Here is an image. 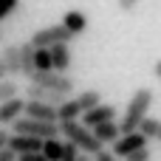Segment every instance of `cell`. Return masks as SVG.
<instances>
[{
  "label": "cell",
  "mask_w": 161,
  "mask_h": 161,
  "mask_svg": "<svg viewBox=\"0 0 161 161\" xmlns=\"http://www.w3.org/2000/svg\"><path fill=\"white\" fill-rule=\"evenodd\" d=\"M57 110H59V122H76V119L85 116V110H82V105H79L76 96H74V99H65Z\"/></svg>",
  "instance_id": "5bb4252c"
},
{
  "label": "cell",
  "mask_w": 161,
  "mask_h": 161,
  "mask_svg": "<svg viewBox=\"0 0 161 161\" xmlns=\"http://www.w3.org/2000/svg\"><path fill=\"white\" fill-rule=\"evenodd\" d=\"M25 116H31V119H45V122H59L57 105H48V102H40V99H28Z\"/></svg>",
  "instance_id": "ba28073f"
},
{
  "label": "cell",
  "mask_w": 161,
  "mask_h": 161,
  "mask_svg": "<svg viewBox=\"0 0 161 161\" xmlns=\"http://www.w3.org/2000/svg\"><path fill=\"white\" fill-rule=\"evenodd\" d=\"M28 99H40V102H48V105H62L65 99H68V93H62V91H51V88H42V85H28Z\"/></svg>",
  "instance_id": "30bf717a"
},
{
  "label": "cell",
  "mask_w": 161,
  "mask_h": 161,
  "mask_svg": "<svg viewBox=\"0 0 161 161\" xmlns=\"http://www.w3.org/2000/svg\"><path fill=\"white\" fill-rule=\"evenodd\" d=\"M136 6H139V0H119V8L122 11H133Z\"/></svg>",
  "instance_id": "f1b7e54d"
},
{
  "label": "cell",
  "mask_w": 161,
  "mask_h": 161,
  "mask_svg": "<svg viewBox=\"0 0 161 161\" xmlns=\"http://www.w3.org/2000/svg\"><path fill=\"white\" fill-rule=\"evenodd\" d=\"M17 158H20V156H17L11 147H3V150H0V161H17Z\"/></svg>",
  "instance_id": "83f0119b"
},
{
  "label": "cell",
  "mask_w": 161,
  "mask_h": 161,
  "mask_svg": "<svg viewBox=\"0 0 161 161\" xmlns=\"http://www.w3.org/2000/svg\"><path fill=\"white\" fill-rule=\"evenodd\" d=\"M11 127H14V133H25V136H37V139H54V136H62L59 122L31 119V116H20Z\"/></svg>",
  "instance_id": "3957f363"
},
{
  "label": "cell",
  "mask_w": 161,
  "mask_h": 161,
  "mask_svg": "<svg viewBox=\"0 0 161 161\" xmlns=\"http://www.w3.org/2000/svg\"><path fill=\"white\" fill-rule=\"evenodd\" d=\"M125 161H153V156H150V150H147V147H142V150H136L133 156H127Z\"/></svg>",
  "instance_id": "d4e9b609"
},
{
  "label": "cell",
  "mask_w": 161,
  "mask_h": 161,
  "mask_svg": "<svg viewBox=\"0 0 161 161\" xmlns=\"http://www.w3.org/2000/svg\"><path fill=\"white\" fill-rule=\"evenodd\" d=\"M153 74H156V76H158V79H161V59H158V62H156V68H153Z\"/></svg>",
  "instance_id": "1f68e13d"
},
{
  "label": "cell",
  "mask_w": 161,
  "mask_h": 161,
  "mask_svg": "<svg viewBox=\"0 0 161 161\" xmlns=\"http://www.w3.org/2000/svg\"><path fill=\"white\" fill-rule=\"evenodd\" d=\"M25 105H28V99H23V96L3 102L0 105V125H14L20 116H25Z\"/></svg>",
  "instance_id": "52a82bcc"
},
{
  "label": "cell",
  "mask_w": 161,
  "mask_h": 161,
  "mask_svg": "<svg viewBox=\"0 0 161 161\" xmlns=\"http://www.w3.org/2000/svg\"><path fill=\"white\" fill-rule=\"evenodd\" d=\"M17 161H48V156H45L42 150H37V153H23Z\"/></svg>",
  "instance_id": "484cf974"
},
{
  "label": "cell",
  "mask_w": 161,
  "mask_h": 161,
  "mask_svg": "<svg viewBox=\"0 0 161 161\" xmlns=\"http://www.w3.org/2000/svg\"><path fill=\"white\" fill-rule=\"evenodd\" d=\"M3 59L8 65L11 76H23V57H20V45H6L3 48Z\"/></svg>",
  "instance_id": "4fadbf2b"
},
{
  "label": "cell",
  "mask_w": 161,
  "mask_h": 161,
  "mask_svg": "<svg viewBox=\"0 0 161 161\" xmlns=\"http://www.w3.org/2000/svg\"><path fill=\"white\" fill-rule=\"evenodd\" d=\"M8 139H11V133L0 130V150H3V147H8Z\"/></svg>",
  "instance_id": "4dcf8cb0"
},
{
  "label": "cell",
  "mask_w": 161,
  "mask_h": 161,
  "mask_svg": "<svg viewBox=\"0 0 161 161\" xmlns=\"http://www.w3.org/2000/svg\"><path fill=\"white\" fill-rule=\"evenodd\" d=\"M79 161H91V158H88V153H85V156H79ZM93 161H96V158H93Z\"/></svg>",
  "instance_id": "d6a6232c"
},
{
  "label": "cell",
  "mask_w": 161,
  "mask_h": 161,
  "mask_svg": "<svg viewBox=\"0 0 161 161\" xmlns=\"http://www.w3.org/2000/svg\"><path fill=\"white\" fill-rule=\"evenodd\" d=\"M76 34L65 25V23H59V25H45V28H37L34 34H31V42L37 45V48H54V45H59V42H71Z\"/></svg>",
  "instance_id": "277c9868"
},
{
  "label": "cell",
  "mask_w": 161,
  "mask_h": 161,
  "mask_svg": "<svg viewBox=\"0 0 161 161\" xmlns=\"http://www.w3.org/2000/svg\"><path fill=\"white\" fill-rule=\"evenodd\" d=\"M113 116H116V108H113V105H105V102H102V105L91 108V110L82 116V122H85L88 127H96V125H102V122H110Z\"/></svg>",
  "instance_id": "8fae6325"
},
{
  "label": "cell",
  "mask_w": 161,
  "mask_h": 161,
  "mask_svg": "<svg viewBox=\"0 0 161 161\" xmlns=\"http://www.w3.org/2000/svg\"><path fill=\"white\" fill-rule=\"evenodd\" d=\"M82 150L74 144V142H65V153H62V161H79Z\"/></svg>",
  "instance_id": "603a6c76"
},
{
  "label": "cell",
  "mask_w": 161,
  "mask_h": 161,
  "mask_svg": "<svg viewBox=\"0 0 161 161\" xmlns=\"http://www.w3.org/2000/svg\"><path fill=\"white\" fill-rule=\"evenodd\" d=\"M11 74H8V65H6V59H3V54H0V79H8Z\"/></svg>",
  "instance_id": "f546056e"
},
{
  "label": "cell",
  "mask_w": 161,
  "mask_h": 161,
  "mask_svg": "<svg viewBox=\"0 0 161 161\" xmlns=\"http://www.w3.org/2000/svg\"><path fill=\"white\" fill-rule=\"evenodd\" d=\"M51 57H54V71H68L71 68V48H68V42H59V45H54L51 48Z\"/></svg>",
  "instance_id": "9a60e30c"
},
{
  "label": "cell",
  "mask_w": 161,
  "mask_h": 161,
  "mask_svg": "<svg viewBox=\"0 0 161 161\" xmlns=\"http://www.w3.org/2000/svg\"><path fill=\"white\" fill-rule=\"evenodd\" d=\"M31 82L34 85H42V88H51V91H62V93H74V79L62 71H34L31 74Z\"/></svg>",
  "instance_id": "5b68a950"
},
{
  "label": "cell",
  "mask_w": 161,
  "mask_h": 161,
  "mask_svg": "<svg viewBox=\"0 0 161 161\" xmlns=\"http://www.w3.org/2000/svg\"><path fill=\"white\" fill-rule=\"evenodd\" d=\"M93 158H96V161H119V156H116L113 150H102V153H96Z\"/></svg>",
  "instance_id": "4316f807"
},
{
  "label": "cell",
  "mask_w": 161,
  "mask_h": 161,
  "mask_svg": "<svg viewBox=\"0 0 161 161\" xmlns=\"http://www.w3.org/2000/svg\"><path fill=\"white\" fill-rule=\"evenodd\" d=\"M156 142H158V144H161V133H158V139H156Z\"/></svg>",
  "instance_id": "836d02e7"
},
{
  "label": "cell",
  "mask_w": 161,
  "mask_h": 161,
  "mask_svg": "<svg viewBox=\"0 0 161 161\" xmlns=\"http://www.w3.org/2000/svg\"><path fill=\"white\" fill-rule=\"evenodd\" d=\"M17 93H20L17 82H11V79H0V105L8 102V99H14Z\"/></svg>",
  "instance_id": "7402d4cb"
},
{
  "label": "cell",
  "mask_w": 161,
  "mask_h": 161,
  "mask_svg": "<svg viewBox=\"0 0 161 161\" xmlns=\"http://www.w3.org/2000/svg\"><path fill=\"white\" fill-rule=\"evenodd\" d=\"M62 23L79 37V34H85V28H88V17L82 14V11H76V8H71V11H65V17H62Z\"/></svg>",
  "instance_id": "e0dca14e"
},
{
  "label": "cell",
  "mask_w": 161,
  "mask_h": 161,
  "mask_svg": "<svg viewBox=\"0 0 161 161\" xmlns=\"http://www.w3.org/2000/svg\"><path fill=\"white\" fill-rule=\"evenodd\" d=\"M150 108H153V91L150 88H139L133 96H130V102H127V108H125V116H122V133H136L139 127H142V122L150 116Z\"/></svg>",
  "instance_id": "6da1fadb"
},
{
  "label": "cell",
  "mask_w": 161,
  "mask_h": 161,
  "mask_svg": "<svg viewBox=\"0 0 161 161\" xmlns=\"http://www.w3.org/2000/svg\"><path fill=\"white\" fill-rule=\"evenodd\" d=\"M34 65H37V71H54L51 48H37V54H34Z\"/></svg>",
  "instance_id": "d6986e66"
},
{
  "label": "cell",
  "mask_w": 161,
  "mask_h": 161,
  "mask_svg": "<svg viewBox=\"0 0 161 161\" xmlns=\"http://www.w3.org/2000/svg\"><path fill=\"white\" fill-rule=\"evenodd\" d=\"M34 54H37V45L28 40V42H20V57H23V76H28L31 79V74L37 71V65H34Z\"/></svg>",
  "instance_id": "2e32d148"
},
{
  "label": "cell",
  "mask_w": 161,
  "mask_h": 161,
  "mask_svg": "<svg viewBox=\"0 0 161 161\" xmlns=\"http://www.w3.org/2000/svg\"><path fill=\"white\" fill-rule=\"evenodd\" d=\"M42 153L48 156V161H62L65 142H62L59 136H54V139H45V142H42Z\"/></svg>",
  "instance_id": "ac0fdd59"
},
{
  "label": "cell",
  "mask_w": 161,
  "mask_h": 161,
  "mask_svg": "<svg viewBox=\"0 0 161 161\" xmlns=\"http://www.w3.org/2000/svg\"><path fill=\"white\" fill-rule=\"evenodd\" d=\"M76 99H79V105H82V110H85V113H88L91 108L102 105V93H99V91H93V88H91V91H82Z\"/></svg>",
  "instance_id": "ffe728a7"
},
{
  "label": "cell",
  "mask_w": 161,
  "mask_h": 161,
  "mask_svg": "<svg viewBox=\"0 0 161 161\" xmlns=\"http://www.w3.org/2000/svg\"><path fill=\"white\" fill-rule=\"evenodd\" d=\"M42 142H45V139L25 136V133H11V139H8V147H11L17 156H23V153H37V150H42Z\"/></svg>",
  "instance_id": "9c48e42d"
},
{
  "label": "cell",
  "mask_w": 161,
  "mask_h": 161,
  "mask_svg": "<svg viewBox=\"0 0 161 161\" xmlns=\"http://www.w3.org/2000/svg\"><path fill=\"white\" fill-rule=\"evenodd\" d=\"M93 133H96V139H102L105 144H116V142L125 136V133H122V125H119V122H113V119H110V122L96 125V127H93Z\"/></svg>",
  "instance_id": "7c38bea8"
},
{
  "label": "cell",
  "mask_w": 161,
  "mask_h": 161,
  "mask_svg": "<svg viewBox=\"0 0 161 161\" xmlns=\"http://www.w3.org/2000/svg\"><path fill=\"white\" fill-rule=\"evenodd\" d=\"M59 127H62V139L74 142L82 153L96 156V153H102V150H105V142H102V139H96L93 127H88L82 119H76V122H59Z\"/></svg>",
  "instance_id": "7a4b0ae2"
},
{
  "label": "cell",
  "mask_w": 161,
  "mask_h": 161,
  "mask_svg": "<svg viewBox=\"0 0 161 161\" xmlns=\"http://www.w3.org/2000/svg\"><path fill=\"white\" fill-rule=\"evenodd\" d=\"M139 130L153 142V139H158V133H161V122H158V119H153V116H147V119L142 122V127H139Z\"/></svg>",
  "instance_id": "44dd1931"
},
{
  "label": "cell",
  "mask_w": 161,
  "mask_h": 161,
  "mask_svg": "<svg viewBox=\"0 0 161 161\" xmlns=\"http://www.w3.org/2000/svg\"><path fill=\"white\" fill-rule=\"evenodd\" d=\"M17 6H20V0H0V20H6L8 14H14Z\"/></svg>",
  "instance_id": "cb8c5ba5"
},
{
  "label": "cell",
  "mask_w": 161,
  "mask_h": 161,
  "mask_svg": "<svg viewBox=\"0 0 161 161\" xmlns=\"http://www.w3.org/2000/svg\"><path fill=\"white\" fill-rule=\"evenodd\" d=\"M0 40H3V31H0Z\"/></svg>",
  "instance_id": "e575fe53"
},
{
  "label": "cell",
  "mask_w": 161,
  "mask_h": 161,
  "mask_svg": "<svg viewBox=\"0 0 161 161\" xmlns=\"http://www.w3.org/2000/svg\"><path fill=\"white\" fill-rule=\"evenodd\" d=\"M150 144V139L142 133V130H136V133H125L116 144H110V150L119 156V158H127V156H133L136 150H142V147H147Z\"/></svg>",
  "instance_id": "8992f818"
}]
</instances>
